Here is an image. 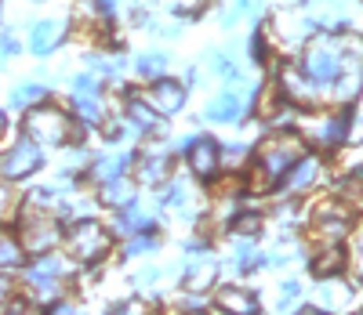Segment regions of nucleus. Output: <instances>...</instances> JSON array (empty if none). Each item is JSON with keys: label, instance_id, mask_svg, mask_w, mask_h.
I'll return each instance as SVG.
<instances>
[{"label": "nucleus", "instance_id": "1", "mask_svg": "<svg viewBox=\"0 0 363 315\" xmlns=\"http://www.w3.org/2000/svg\"><path fill=\"white\" fill-rule=\"evenodd\" d=\"M26 134L33 138L37 145H66V142L77 138V127H73V120L62 109L37 105V109L26 113Z\"/></svg>", "mask_w": 363, "mask_h": 315}, {"label": "nucleus", "instance_id": "2", "mask_svg": "<svg viewBox=\"0 0 363 315\" xmlns=\"http://www.w3.org/2000/svg\"><path fill=\"white\" fill-rule=\"evenodd\" d=\"M258 156H262V167L272 178H280L301 160V156H306V145H301V138H294V134H272V138L262 142Z\"/></svg>", "mask_w": 363, "mask_h": 315}, {"label": "nucleus", "instance_id": "3", "mask_svg": "<svg viewBox=\"0 0 363 315\" xmlns=\"http://www.w3.org/2000/svg\"><path fill=\"white\" fill-rule=\"evenodd\" d=\"M66 246H69V254L84 265L91 261H99L106 250H109V232L99 225V222H77L66 236Z\"/></svg>", "mask_w": 363, "mask_h": 315}, {"label": "nucleus", "instance_id": "4", "mask_svg": "<svg viewBox=\"0 0 363 315\" xmlns=\"http://www.w3.org/2000/svg\"><path fill=\"white\" fill-rule=\"evenodd\" d=\"M313 22L323 29H356L363 33V0H316Z\"/></svg>", "mask_w": 363, "mask_h": 315}, {"label": "nucleus", "instance_id": "5", "mask_svg": "<svg viewBox=\"0 0 363 315\" xmlns=\"http://www.w3.org/2000/svg\"><path fill=\"white\" fill-rule=\"evenodd\" d=\"M55 243H58V222L48 210H29L22 222V246L29 254H48Z\"/></svg>", "mask_w": 363, "mask_h": 315}, {"label": "nucleus", "instance_id": "6", "mask_svg": "<svg viewBox=\"0 0 363 315\" xmlns=\"http://www.w3.org/2000/svg\"><path fill=\"white\" fill-rule=\"evenodd\" d=\"M40 149H37V142L29 138V142H18V145H11L8 152H0V178L4 181H18V178H29L37 167H40Z\"/></svg>", "mask_w": 363, "mask_h": 315}, {"label": "nucleus", "instance_id": "7", "mask_svg": "<svg viewBox=\"0 0 363 315\" xmlns=\"http://www.w3.org/2000/svg\"><path fill=\"white\" fill-rule=\"evenodd\" d=\"M342 236H349V210L338 203H320L316 210V239L323 246L342 243Z\"/></svg>", "mask_w": 363, "mask_h": 315}, {"label": "nucleus", "instance_id": "8", "mask_svg": "<svg viewBox=\"0 0 363 315\" xmlns=\"http://www.w3.org/2000/svg\"><path fill=\"white\" fill-rule=\"evenodd\" d=\"M244 105H247V91H222L215 102L207 105V120L215 123H236L244 116Z\"/></svg>", "mask_w": 363, "mask_h": 315}, {"label": "nucleus", "instance_id": "9", "mask_svg": "<svg viewBox=\"0 0 363 315\" xmlns=\"http://www.w3.org/2000/svg\"><path fill=\"white\" fill-rule=\"evenodd\" d=\"M218 164H222V156H218V145L211 138L189 142V167H193L196 178H215Z\"/></svg>", "mask_w": 363, "mask_h": 315}, {"label": "nucleus", "instance_id": "10", "mask_svg": "<svg viewBox=\"0 0 363 315\" xmlns=\"http://www.w3.org/2000/svg\"><path fill=\"white\" fill-rule=\"evenodd\" d=\"M62 37H66V22H58V18L37 22L33 33H29V51L33 55H51L58 44H62Z\"/></svg>", "mask_w": 363, "mask_h": 315}, {"label": "nucleus", "instance_id": "11", "mask_svg": "<svg viewBox=\"0 0 363 315\" xmlns=\"http://www.w3.org/2000/svg\"><path fill=\"white\" fill-rule=\"evenodd\" d=\"M149 102H153V109H160V113H178L182 105H186V91L160 76L153 84V91H149Z\"/></svg>", "mask_w": 363, "mask_h": 315}, {"label": "nucleus", "instance_id": "12", "mask_svg": "<svg viewBox=\"0 0 363 315\" xmlns=\"http://www.w3.org/2000/svg\"><path fill=\"white\" fill-rule=\"evenodd\" d=\"M215 275H218V265L211 261V258H196V261H189L186 265V287L189 290H207L211 282H215Z\"/></svg>", "mask_w": 363, "mask_h": 315}, {"label": "nucleus", "instance_id": "13", "mask_svg": "<svg viewBox=\"0 0 363 315\" xmlns=\"http://www.w3.org/2000/svg\"><path fill=\"white\" fill-rule=\"evenodd\" d=\"M284 87H287V98L291 102H301V105H313L316 98H320V91H316V84L309 80V76H301V73H284Z\"/></svg>", "mask_w": 363, "mask_h": 315}, {"label": "nucleus", "instance_id": "14", "mask_svg": "<svg viewBox=\"0 0 363 315\" xmlns=\"http://www.w3.org/2000/svg\"><path fill=\"white\" fill-rule=\"evenodd\" d=\"M316 178H320V164L301 156V160L294 164V171H291V178H287V185H291V193H301V188H309Z\"/></svg>", "mask_w": 363, "mask_h": 315}, {"label": "nucleus", "instance_id": "15", "mask_svg": "<svg viewBox=\"0 0 363 315\" xmlns=\"http://www.w3.org/2000/svg\"><path fill=\"white\" fill-rule=\"evenodd\" d=\"M164 200H167L178 214H186V217H189V214H193V207H196V193H193V188H189L186 181H174V185L167 188V196H164Z\"/></svg>", "mask_w": 363, "mask_h": 315}, {"label": "nucleus", "instance_id": "16", "mask_svg": "<svg viewBox=\"0 0 363 315\" xmlns=\"http://www.w3.org/2000/svg\"><path fill=\"white\" fill-rule=\"evenodd\" d=\"M106 203L109 207H128L131 203V185L124 181V178H113V181H106Z\"/></svg>", "mask_w": 363, "mask_h": 315}, {"label": "nucleus", "instance_id": "17", "mask_svg": "<svg viewBox=\"0 0 363 315\" xmlns=\"http://www.w3.org/2000/svg\"><path fill=\"white\" fill-rule=\"evenodd\" d=\"M22 243L11 236H0V268H18L22 265Z\"/></svg>", "mask_w": 363, "mask_h": 315}, {"label": "nucleus", "instance_id": "18", "mask_svg": "<svg viewBox=\"0 0 363 315\" xmlns=\"http://www.w3.org/2000/svg\"><path fill=\"white\" fill-rule=\"evenodd\" d=\"M138 73L149 76V80H160V76L167 73V58L157 55V51H153V55H142V58H138Z\"/></svg>", "mask_w": 363, "mask_h": 315}, {"label": "nucleus", "instance_id": "19", "mask_svg": "<svg viewBox=\"0 0 363 315\" xmlns=\"http://www.w3.org/2000/svg\"><path fill=\"white\" fill-rule=\"evenodd\" d=\"M124 167H128V156H106V160L95 164V178L99 181H113V178H120Z\"/></svg>", "mask_w": 363, "mask_h": 315}, {"label": "nucleus", "instance_id": "20", "mask_svg": "<svg viewBox=\"0 0 363 315\" xmlns=\"http://www.w3.org/2000/svg\"><path fill=\"white\" fill-rule=\"evenodd\" d=\"M77 113L87 123H99L102 120V105H99V94H77Z\"/></svg>", "mask_w": 363, "mask_h": 315}, {"label": "nucleus", "instance_id": "21", "mask_svg": "<svg viewBox=\"0 0 363 315\" xmlns=\"http://www.w3.org/2000/svg\"><path fill=\"white\" fill-rule=\"evenodd\" d=\"M222 308H229V311H247V315H251L258 304H255L244 290H225V294H222Z\"/></svg>", "mask_w": 363, "mask_h": 315}, {"label": "nucleus", "instance_id": "22", "mask_svg": "<svg viewBox=\"0 0 363 315\" xmlns=\"http://www.w3.org/2000/svg\"><path fill=\"white\" fill-rule=\"evenodd\" d=\"M37 98H44V87H40V84H18L15 94H11V105L22 109V105H33Z\"/></svg>", "mask_w": 363, "mask_h": 315}, {"label": "nucleus", "instance_id": "23", "mask_svg": "<svg viewBox=\"0 0 363 315\" xmlns=\"http://www.w3.org/2000/svg\"><path fill=\"white\" fill-rule=\"evenodd\" d=\"M138 174H142V181L157 185V181H164V178H167V160H164V156H160V160H142Z\"/></svg>", "mask_w": 363, "mask_h": 315}, {"label": "nucleus", "instance_id": "24", "mask_svg": "<svg viewBox=\"0 0 363 315\" xmlns=\"http://www.w3.org/2000/svg\"><path fill=\"white\" fill-rule=\"evenodd\" d=\"M338 268H342V250H338V243H335V246H327L323 254H320L316 272H320V275H330V272H338Z\"/></svg>", "mask_w": 363, "mask_h": 315}, {"label": "nucleus", "instance_id": "25", "mask_svg": "<svg viewBox=\"0 0 363 315\" xmlns=\"http://www.w3.org/2000/svg\"><path fill=\"white\" fill-rule=\"evenodd\" d=\"M342 138H345V120H342V116H330V120L323 123V131H320V142L335 145V142H342Z\"/></svg>", "mask_w": 363, "mask_h": 315}, {"label": "nucleus", "instance_id": "26", "mask_svg": "<svg viewBox=\"0 0 363 315\" xmlns=\"http://www.w3.org/2000/svg\"><path fill=\"white\" fill-rule=\"evenodd\" d=\"M342 196L363 207V174H345V181H342Z\"/></svg>", "mask_w": 363, "mask_h": 315}, {"label": "nucleus", "instance_id": "27", "mask_svg": "<svg viewBox=\"0 0 363 315\" xmlns=\"http://www.w3.org/2000/svg\"><path fill=\"white\" fill-rule=\"evenodd\" d=\"M15 207H18L15 193L4 185V178H0V222H11V217H15Z\"/></svg>", "mask_w": 363, "mask_h": 315}, {"label": "nucleus", "instance_id": "28", "mask_svg": "<svg viewBox=\"0 0 363 315\" xmlns=\"http://www.w3.org/2000/svg\"><path fill=\"white\" fill-rule=\"evenodd\" d=\"M349 301V290L342 287V282H327V287H323V304L327 308H342Z\"/></svg>", "mask_w": 363, "mask_h": 315}, {"label": "nucleus", "instance_id": "29", "mask_svg": "<svg viewBox=\"0 0 363 315\" xmlns=\"http://www.w3.org/2000/svg\"><path fill=\"white\" fill-rule=\"evenodd\" d=\"M128 113H131V120L138 123V127H145V131H149V127H157V113H153V109H145L142 102H131Z\"/></svg>", "mask_w": 363, "mask_h": 315}, {"label": "nucleus", "instance_id": "30", "mask_svg": "<svg viewBox=\"0 0 363 315\" xmlns=\"http://www.w3.org/2000/svg\"><path fill=\"white\" fill-rule=\"evenodd\" d=\"M211 69L222 73V76H236V62L225 51H215V55H211Z\"/></svg>", "mask_w": 363, "mask_h": 315}, {"label": "nucleus", "instance_id": "31", "mask_svg": "<svg viewBox=\"0 0 363 315\" xmlns=\"http://www.w3.org/2000/svg\"><path fill=\"white\" fill-rule=\"evenodd\" d=\"M145 225H149V214H142V210H128V207H124V217H120V229L128 232V229H145Z\"/></svg>", "mask_w": 363, "mask_h": 315}, {"label": "nucleus", "instance_id": "32", "mask_svg": "<svg viewBox=\"0 0 363 315\" xmlns=\"http://www.w3.org/2000/svg\"><path fill=\"white\" fill-rule=\"evenodd\" d=\"M258 225H262V217L247 214V217H240V222H233V236H244V239H247V236H251Z\"/></svg>", "mask_w": 363, "mask_h": 315}, {"label": "nucleus", "instance_id": "33", "mask_svg": "<svg viewBox=\"0 0 363 315\" xmlns=\"http://www.w3.org/2000/svg\"><path fill=\"white\" fill-rule=\"evenodd\" d=\"M73 87H77V94H99L95 76H77V80H73Z\"/></svg>", "mask_w": 363, "mask_h": 315}, {"label": "nucleus", "instance_id": "34", "mask_svg": "<svg viewBox=\"0 0 363 315\" xmlns=\"http://www.w3.org/2000/svg\"><path fill=\"white\" fill-rule=\"evenodd\" d=\"M352 268H356V275L363 279V236H359L356 246H352Z\"/></svg>", "mask_w": 363, "mask_h": 315}, {"label": "nucleus", "instance_id": "35", "mask_svg": "<svg viewBox=\"0 0 363 315\" xmlns=\"http://www.w3.org/2000/svg\"><path fill=\"white\" fill-rule=\"evenodd\" d=\"M15 55V40H11V33H4L0 37V58H11Z\"/></svg>", "mask_w": 363, "mask_h": 315}, {"label": "nucleus", "instance_id": "36", "mask_svg": "<svg viewBox=\"0 0 363 315\" xmlns=\"http://www.w3.org/2000/svg\"><path fill=\"white\" fill-rule=\"evenodd\" d=\"M8 297H11V279H8V275H0V304H4Z\"/></svg>", "mask_w": 363, "mask_h": 315}, {"label": "nucleus", "instance_id": "37", "mask_svg": "<svg viewBox=\"0 0 363 315\" xmlns=\"http://www.w3.org/2000/svg\"><path fill=\"white\" fill-rule=\"evenodd\" d=\"M153 246H157L153 239H135L131 243V254H142V250H153Z\"/></svg>", "mask_w": 363, "mask_h": 315}, {"label": "nucleus", "instance_id": "38", "mask_svg": "<svg viewBox=\"0 0 363 315\" xmlns=\"http://www.w3.org/2000/svg\"><path fill=\"white\" fill-rule=\"evenodd\" d=\"M153 279H157V272H153V268H142V272L135 275V282H153Z\"/></svg>", "mask_w": 363, "mask_h": 315}]
</instances>
